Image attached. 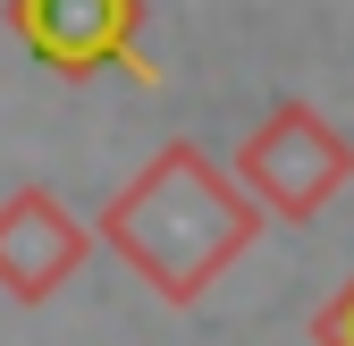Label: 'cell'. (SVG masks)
Returning a JSON list of instances; mask_svg holds the SVG:
<instances>
[{"label": "cell", "instance_id": "1", "mask_svg": "<svg viewBox=\"0 0 354 346\" xmlns=\"http://www.w3.org/2000/svg\"><path fill=\"white\" fill-rule=\"evenodd\" d=\"M93 245H110L160 304H203V295L261 245V203L203 144L177 136L102 203Z\"/></svg>", "mask_w": 354, "mask_h": 346}, {"label": "cell", "instance_id": "2", "mask_svg": "<svg viewBox=\"0 0 354 346\" xmlns=\"http://www.w3.org/2000/svg\"><path fill=\"white\" fill-rule=\"evenodd\" d=\"M346 178H354V144L313 102H279L236 144V186L261 203V220H313L346 194Z\"/></svg>", "mask_w": 354, "mask_h": 346}, {"label": "cell", "instance_id": "3", "mask_svg": "<svg viewBox=\"0 0 354 346\" xmlns=\"http://www.w3.org/2000/svg\"><path fill=\"white\" fill-rule=\"evenodd\" d=\"M9 26L59 76H93V68H127L136 84L160 76L144 60V0H9Z\"/></svg>", "mask_w": 354, "mask_h": 346}, {"label": "cell", "instance_id": "4", "mask_svg": "<svg viewBox=\"0 0 354 346\" xmlns=\"http://www.w3.org/2000/svg\"><path fill=\"white\" fill-rule=\"evenodd\" d=\"M84 253H93V228L51 186H17L0 203V295L9 304H51L84 271Z\"/></svg>", "mask_w": 354, "mask_h": 346}, {"label": "cell", "instance_id": "5", "mask_svg": "<svg viewBox=\"0 0 354 346\" xmlns=\"http://www.w3.org/2000/svg\"><path fill=\"white\" fill-rule=\"evenodd\" d=\"M313 346H354V279L313 313Z\"/></svg>", "mask_w": 354, "mask_h": 346}]
</instances>
